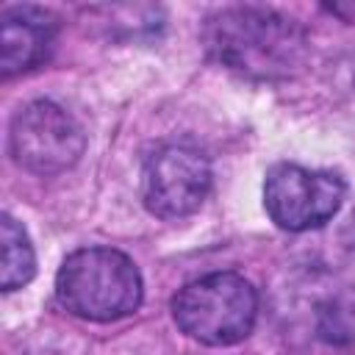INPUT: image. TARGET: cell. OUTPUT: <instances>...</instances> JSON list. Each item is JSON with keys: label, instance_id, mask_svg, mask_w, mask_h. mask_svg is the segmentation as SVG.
I'll return each mask as SVG.
<instances>
[{"label": "cell", "instance_id": "1", "mask_svg": "<svg viewBox=\"0 0 355 355\" xmlns=\"http://www.w3.org/2000/svg\"><path fill=\"white\" fill-rule=\"evenodd\" d=\"M208 55L250 80L294 78L308 58L302 25L261 6H233L211 14L202 25Z\"/></svg>", "mask_w": 355, "mask_h": 355}, {"label": "cell", "instance_id": "2", "mask_svg": "<svg viewBox=\"0 0 355 355\" xmlns=\"http://www.w3.org/2000/svg\"><path fill=\"white\" fill-rule=\"evenodd\" d=\"M61 308L86 322H116L139 311L144 286L139 266L114 247H83L55 275Z\"/></svg>", "mask_w": 355, "mask_h": 355}, {"label": "cell", "instance_id": "3", "mask_svg": "<svg viewBox=\"0 0 355 355\" xmlns=\"http://www.w3.org/2000/svg\"><path fill=\"white\" fill-rule=\"evenodd\" d=\"M172 319L189 338L205 347H233L255 327V286L239 272L202 275L172 297Z\"/></svg>", "mask_w": 355, "mask_h": 355}, {"label": "cell", "instance_id": "4", "mask_svg": "<svg viewBox=\"0 0 355 355\" xmlns=\"http://www.w3.org/2000/svg\"><path fill=\"white\" fill-rule=\"evenodd\" d=\"M8 147L22 169L50 178L78 164L86 150V136L67 108L53 100H33L14 114Z\"/></svg>", "mask_w": 355, "mask_h": 355}, {"label": "cell", "instance_id": "5", "mask_svg": "<svg viewBox=\"0 0 355 355\" xmlns=\"http://www.w3.org/2000/svg\"><path fill=\"white\" fill-rule=\"evenodd\" d=\"M347 186L330 169H308L300 164H275L263 180V208L269 219L288 233H302L327 225L341 202Z\"/></svg>", "mask_w": 355, "mask_h": 355}, {"label": "cell", "instance_id": "6", "mask_svg": "<svg viewBox=\"0 0 355 355\" xmlns=\"http://www.w3.org/2000/svg\"><path fill=\"white\" fill-rule=\"evenodd\" d=\"M211 191L208 158L186 144H164L147 155L141 169L144 208L158 219H186Z\"/></svg>", "mask_w": 355, "mask_h": 355}, {"label": "cell", "instance_id": "7", "mask_svg": "<svg viewBox=\"0 0 355 355\" xmlns=\"http://www.w3.org/2000/svg\"><path fill=\"white\" fill-rule=\"evenodd\" d=\"M58 22L42 6H8L0 14V69L3 78L44 64L55 47Z\"/></svg>", "mask_w": 355, "mask_h": 355}, {"label": "cell", "instance_id": "8", "mask_svg": "<svg viewBox=\"0 0 355 355\" xmlns=\"http://www.w3.org/2000/svg\"><path fill=\"white\" fill-rule=\"evenodd\" d=\"M0 241H3V258H0V288L17 291L28 286L36 275V252L25 233V227L11 216L3 214L0 219Z\"/></svg>", "mask_w": 355, "mask_h": 355}, {"label": "cell", "instance_id": "9", "mask_svg": "<svg viewBox=\"0 0 355 355\" xmlns=\"http://www.w3.org/2000/svg\"><path fill=\"white\" fill-rule=\"evenodd\" d=\"M316 333L327 344L355 341V288H344L319 308Z\"/></svg>", "mask_w": 355, "mask_h": 355}]
</instances>
